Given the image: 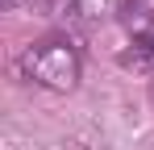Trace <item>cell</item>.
I'll return each instance as SVG.
<instances>
[{
  "mask_svg": "<svg viewBox=\"0 0 154 150\" xmlns=\"http://www.w3.org/2000/svg\"><path fill=\"white\" fill-rule=\"evenodd\" d=\"M8 4H25V0H8Z\"/></svg>",
  "mask_w": 154,
  "mask_h": 150,
  "instance_id": "3",
  "label": "cell"
},
{
  "mask_svg": "<svg viewBox=\"0 0 154 150\" xmlns=\"http://www.w3.org/2000/svg\"><path fill=\"white\" fill-rule=\"evenodd\" d=\"M121 67L142 71V75L154 71V29H137V33H133V42L121 50Z\"/></svg>",
  "mask_w": 154,
  "mask_h": 150,
  "instance_id": "2",
  "label": "cell"
},
{
  "mask_svg": "<svg viewBox=\"0 0 154 150\" xmlns=\"http://www.w3.org/2000/svg\"><path fill=\"white\" fill-rule=\"evenodd\" d=\"M21 67L33 83L50 88V92H71L79 79V54L67 38H46V42H33L21 58Z\"/></svg>",
  "mask_w": 154,
  "mask_h": 150,
  "instance_id": "1",
  "label": "cell"
}]
</instances>
